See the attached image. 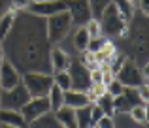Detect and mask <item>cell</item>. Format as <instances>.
Wrapping results in <instances>:
<instances>
[{"label":"cell","instance_id":"7402d4cb","mask_svg":"<svg viewBox=\"0 0 149 128\" xmlns=\"http://www.w3.org/2000/svg\"><path fill=\"white\" fill-rule=\"evenodd\" d=\"M130 117L136 125H142V126H147V104H140V106H134L130 111Z\"/></svg>","mask_w":149,"mask_h":128},{"label":"cell","instance_id":"d6986e66","mask_svg":"<svg viewBox=\"0 0 149 128\" xmlns=\"http://www.w3.org/2000/svg\"><path fill=\"white\" fill-rule=\"evenodd\" d=\"M13 21H15V11H11V10H8L0 17V42H4L6 36L10 34L11 26H13Z\"/></svg>","mask_w":149,"mask_h":128},{"label":"cell","instance_id":"ac0fdd59","mask_svg":"<svg viewBox=\"0 0 149 128\" xmlns=\"http://www.w3.org/2000/svg\"><path fill=\"white\" fill-rule=\"evenodd\" d=\"M47 100H49L51 111L55 113L57 109H61V107L64 106V91H61L57 85H53V87L49 89V92H47Z\"/></svg>","mask_w":149,"mask_h":128},{"label":"cell","instance_id":"d6a6232c","mask_svg":"<svg viewBox=\"0 0 149 128\" xmlns=\"http://www.w3.org/2000/svg\"><path fill=\"white\" fill-rule=\"evenodd\" d=\"M140 10H142V13L143 15H147V11H149V4H147V0H140Z\"/></svg>","mask_w":149,"mask_h":128},{"label":"cell","instance_id":"7c38bea8","mask_svg":"<svg viewBox=\"0 0 149 128\" xmlns=\"http://www.w3.org/2000/svg\"><path fill=\"white\" fill-rule=\"evenodd\" d=\"M19 83H21V73H19V70L11 62L4 60V62L0 64V89L6 91V89H11Z\"/></svg>","mask_w":149,"mask_h":128},{"label":"cell","instance_id":"e575fe53","mask_svg":"<svg viewBox=\"0 0 149 128\" xmlns=\"http://www.w3.org/2000/svg\"><path fill=\"white\" fill-rule=\"evenodd\" d=\"M4 60H6L4 59V47H2V42H0V64H2Z\"/></svg>","mask_w":149,"mask_h":128},{"label":"cell","instance_id":"e0dca14e","mask_svg":"<svg viewBox=\"0 0 149 128\" xmlns=\"http://www.w3.org/2000/svg\"><path fill=\"white\" fill-rule=\"evenodd\" d=\"M113 6H115L119 17L128 25L132 21V17H134V6H132V2H128V0H113Z\"/></svg>","mask_w":149,"mask_h":128},{"label":"cell","instance_id":"8d00e7d4","mask_svg":"<svg viewBox=\"0 0 149 128\" xmlns=\"http://www.w3.org/2000/svg\"><path fill=\"white\" fill-rule=\"evenodd\" d=\"M128 2H132V4H138V2H140V0H128Z\"/></svg>","mask_w":149,"mask_h":128},{"label":"cell","instance_id":"5bb4252c","mask_svg":"<svg viewBox=\"0 0 149 128\" xmlns=\"http://www.w3.org/2000/svg\"><path fill=\"white\" fill-rule=\"evenodd\" d=\"M64 106L66 107H72V109H79V107H85V106H91L87 94L81 91H66L64 92Z\"/></svg>","mask_w":149,"mask_h":128},{"label":"cell","instance_id":"d590c367","mask_svg":"<svg viewBox=\"0 0 149 128\" xmlns=\"http://www.w3.org/2000/svg\"><path fill=\"white\" fill-rule=\"evenodd\" d=\"M30 2H53V0H30Z\"/></svg>","mask_w":149,"mask_h":128},{"label":"cell","instance_id":"2e32d148","mask_svg":"<svg viewBox=\"0 0 149 128\" xmlns=\"http://www.w3.org/2000/svg\"><path fill=\"white\" fill-rule=\"evenodd\" d=\"M55 121L61 125V128H77L76 125V109L62 106L61 109L55 111Z\"/></svg>","mask_w":149,"mask_h":128},{"label":"cell","instance_id":"74e56055","mask_svg":"<svg viewBox=\"0 0 149 128\" xmlns=\"http://www.w3.org/2000/svg\"><path fill=\"white\" fill-rule=\"evenodd\" d=\"M2 128H13V126H2Z\"/></svg>","mask_w":149,"mask_h":128},{"label":"cell","instance_id":"1f68e13d","mask_svg":"<svg viewBox=\"0 0 149 128\" xmlns=\"http://www.w3.org/2000/svg\"><path fill=\"white\" fill-rule=\"evenodd\" d=\"M93 91V94L98 98V96H102V94H106V85H102V83H95V85H91L89 87Z\"/></svg>","mask_w":149,"mask_h":128},{"label":"cell","instance_id":"83f0119b","mask_svg":"<svg viewBox=\"0 0 149 128\" xmlns=\"http://www.w3.org/2000/svg\"><path fill=\"white\" fill-rule=\"evenodd\" d=\"M11 11H26V8L30 6V0H10Z\"/></svg>","mask_w":149,"mask_h":128},{"label":"cell","instance_id":"603a6c76","mask_svg":"<svg viewBox=\"0 0 149 128\" xmlns=\"http://www.w3.org/2000/svg\"><path fill=\"white\" fill-rule=\"evenodd\" d=\"M76 125L77 128H93L91 126V106L76 109Z\"/></svg>","mask_w":149,"mask_h":128},{"label":"cell","instance_id":"ab89813d","mask_svg":"<svg viewBox=\"0 0 149 128\" xmlns=\"http://www.w3.org/2000/svg\"><path fill=\"white\" fill-rule=\"evenodd\" d=\"M93 128H96V126H93Z\"/></svg>","mask_w":149,"mask_h":128},{"label":"cell","instance_id":"6da1fadb","mask_svg":"<svg viewBox=\"0 0 149 128\" xmlns=\"http://www.w3.org/2000/svg\"><path fill=\"white\" fill-rule=\"evenodd\" d=\"M49 42L45 34V21L42 17L23 11L15 15L13 26L2 42L4 53H8L15 68L23 72H45L49 64Z\"/></svg>","mask_w":149,"mask_h":128},{"label":"cell","instance_id":"f546056e","mask_svg":"<svg viewBox=\"0 0 149 128\" xmlns=\"http://www.w3.org/2000/svg\"><path fill=\"white\" fill-rule=\"evenodd\" d=\"M95 126L96 128H115V121H113V117H106V115H104Z\"/></svg>","mask_w":149,"mask_h":128},{"label":"cell","instance_id":"7a4b0ae2","mask_svg":"<svg viewBox=\"0 0 149 128\" xmlns=\"http://www.w3.org/2000/svg\"><path fill=\"white\" fill-rule=\"evenodd\" d=\"M70 28H72V19L68 11H61L45 19V34H47L49 44H61L68 36Z\"/></svg>","mask_w":149,"mask_h":128},{"label":"cell","instance_id":"cb8c5ba5","mask_svg":"<svg viewBox=\"0 0 149 128\" xmlns=\"http://www.w3.org/2000/svg\"><path fill=\"white\" fill-rule=\"evenodd\" d=\"M53 85H57L61 91H72V79L68 72H55L53 75Z\"/></svg>","mask_w":149,"mask_h":128},{"label":"cell","instance_id":"30bf717a","mask_svg":"<svg viewBox=\"0 0 149 128\" xmlns=\"http://www.w3.org/2000/svg\"><path fill=\"white\" fill-rule=\"evenodd\" d=\"M26 11L36 17L47 19L55 13L66 11V0H53V2H30V6L26 8Z\"/></svg>","mask_w":149,"mask_h":128},{"label":"cell","instance_id":"3957f363","mask_svg":"<svg viewBox=\"0 0 149 128\" xmlns=\"http://www.w3.org/2000/svg\"><path fill=\"white\" fill-rule=\"evenodd\" d=\"M21 83L29 91L30 98H42L47 96L49 89L53 87V75L44 72H26L21 75Z\"/></svg>","mask_w":149,"mask_h":128},{"label":"cell","instance_id":"836d02e7","mask_svg":"<svg viewBox=\"0 0 149 128\" xmlns=\"http://www.w3.org/2000/svg\"><path fill=\"white\" fill-rule=\"evenodd\" d=\"M8 2H10V0H0V17L6 13V6H8Z\"/></svg>","mask_w":149,"mask_h":128},{"label":"cell","instance_id":"9a60e30c","mask_svg":"<svg viewBox=\"0 0 149 128\" xmlns=\"http://www.w3.org/2000/svg\"><path fill=\"white\" fill-rule=\"evenodd\" d=\"M0 122L4 126H13V128H26L29 125L25 122L21 111L13 109H0Z\"/></svg>","mask_w":149,"mask_h":128},{"label":"cell","instance_id":"4316f807","mask_svg":"<svg viewBox=\"0 0 149 128\" xmlns=\"http://www.w3.org/2000/svg\"><path fill=\"white\" fill-rule=\"evenodd\" d=\"M125 91V87L119 83L117 79H113V81H109L108 85H106V92H108L109 96H113V98H117V96L121 94V92Z\"/></svg>","mask_w":149,"mask_h":128},{"label":"cell","instance_id":"52a82bcc","mask_svg":"<svg viewBox=\"0 0 149 128\" xmlns=\"http://www.w3.org/2000/svg\"><path fill=\"white\" fill-rule=\"evenodd\" d=\"M115 79L119 81L123 87H130V89H138L143 83V73L132 60H125L121 70L117 72Z\"/></svg>","mask_w":149,"mask_h":128},{"label":"cell","instance_id":"4fadbf2b","mask_svg":"<svg viewBox=\"0 0 149 128\" xmlns=\"http://www.w3.org/2000/svg\"><path fill=\"white\" fill-rule=\"evenodd\" d=\"M70 55L66 51H62L61 47H53L49 51V64L53 68V72H66L70 66Z\"/></svg>","mask_w":149,"mask_h":128},{"label":"cell","instance_id":"4dcf8cb0","mask_svg":"<svg viewBox=\"0 0 149 128\" xmlns=\"http://www.w3.org/2000/svg\"><path fill=\"white\" fill-rule=\"evenodd\" d=\"M138 96H140V100H142L143 104H147V100H149V87H147V83H142L138 87Z\"/></svg>","mask_w":149,"mask_h":128},{"label":"cell","instance_id":"d4e9b609","mask_svg":"<svg viewBox=\"0 0 149 128\" xmlns=\"http://www.w3.org/2000/svg\"><path fill=\"white\" fill-rule=\"evenodd\" d=\"M89 8H91V15L93 19H100V15L104 13V10L113 2V0H87Z\"/></svg>","mask_w":149,"mask_h":128},{"label":"cell","instance_id":"8992f818","mask_svg":"<svg viewBox=\"0 0 149 128\" xmlns=\"http://www.w3.org/2000/svg\"><path fill=\"white\" fill-rule=\"evenodd\" d=\"M47 113H51L47 96H42V98H30L29 102L21 107V115H23V119H25L26 125H32V122L40 121V119L45 117Z\"/></svg>","mask_w":149,"mask_h":128},{"label":"cell","instance_id":"44dd1931","mask_svg":"<svg viewBox=\"0 0 149 128\" xmlns=\"http://www.w3.org/2000/svg\"><path fill=\"white\" fill-rule=\"evenodd\" d=\"M89 42H91V38H89L85 26H79V28L76 30V34H74V47H76L77 51H87Z\"/></svg>","mask_w":149,"mask_h":128},{"label":"cell","instance_id":"484cf974","mask_svg":"<svg viewBox=\"0 0 149 128\" xmlns=\"http://www.w3.org/2000/svg\"><path fill=\"white\" fill-rule=\"evenodd\" d=\"M85 30H87V34H89L91 40H100L102 28H100V21L98 19H91V21L85 25Z\"/></svg>","mask_w":149,"mask_h":128},{"label":"cell","instance_id":"ba28073f","mask_svg":"<svg viewBox=\"0 0 149 128\" xmlns=\"http://www.w3.org/2000/svg\"><path fill=\"white\" fill-rule=\"evenodd\" d=\"M66 72L70 73V79H72V89L74 91H81L85 92L89 87H91V79H89V70L83 66L81 60L72 59L70 60V66Z\"/></svg>","mask_w":149,"mask_h":128},{"label":"cell","instance_id":"8fae6325","mask_svg":"<svg viewBox=\"0 0 149 128\" xmlns=\"http://www.w3.org/2000/svg\"><path fill=\"white\" fill-rule=\"evenodd\" d=\"M140 104H143V102L138 96V89H130V87H125V91L117 98H113L115 113H128L134 106H140Z\"/></svg>","mask_w":149,"mask_h":128},{"label":"cell","instance_id":"5b68a950","mask_svg":"<svg viewBox=\"0 0 149 128\" xmlns=\"http://www.w3.org/2000/svg\"><path fill=\"white\" fill-rule=\"evenodd\" d=\"M30 100L29 91L25 89V85L19 83L11 89L0 92V109H13V111H21V107Z\"/></svg>","mask_w":149,"mask_h":128},{"label":"cell","instance_id":"f35d334b","mask_svg":"<svg viewBox=\"0 0 149 128\" xmlns=\"http://www.w3.org/2000/svg\"><path fill=\"white\" fill-rule=\"evenodd\" d=\"M0 92H2V89H0Z\"/></svg>","mask_w":149,"mask_h":128},{"label":"cell","instance_id":"277c9868","mask_svg":"<svg viewBox=\"0 0 149 128\" xmlns=\"http://www.w3.org/2000/svg\"><path fill=\"white\" fill-rule=\"evenodd\" d=\"M98 21H100L102 34H106V36H109V38H125L127 32H128L127 23L119 17V13H117L113 2L104 10V13L100 15Z\"/></svg>","mask_w":149,"mask_h":128},{"label":"cell","instance_id":"ffe728a7","mask_svg":"<svg viewBox=\"0 0 149 128\" xmlns=\"http://www.w3.org/2000/svg\"><path fill=\"white\" fill-rule=\"evenodd\" d=\"M95 104L102 109V113H104L106 117H113V115H115V107H113V96H109L108 92H106V94H102V96H98Z\"/></svg>","mask_w":149,"mask_h":128},{"label":"cell","instance_id":"9c48e42d","mask_svg":"<svg viewBox=\"0 0 149 128\" xmlns=\"http://www.w3.org/2000/svg\"><path fill=\"white\" fill-rule=\"evenodd\" d=\"M66 11L70 13L72 25L77 26H85L93 19L87 0H66Z\"/></svg>","mask_w":149,"mask_h":128},{"label":"cell","instance_id":"f1b7e54d","mask_svg":"<svg viewBox=\"0 0 149 128\" xmlns=\"http://www.w3.org/2000/svg\"><path fill=\"white\" fill-rule=\"evenodd\" d=\"M104 117V113H102V109L96 104H91V126H95L96 122L100 121V119Z\"/></svg>","mask_w":149,"mask_h":128}]
</instances>
